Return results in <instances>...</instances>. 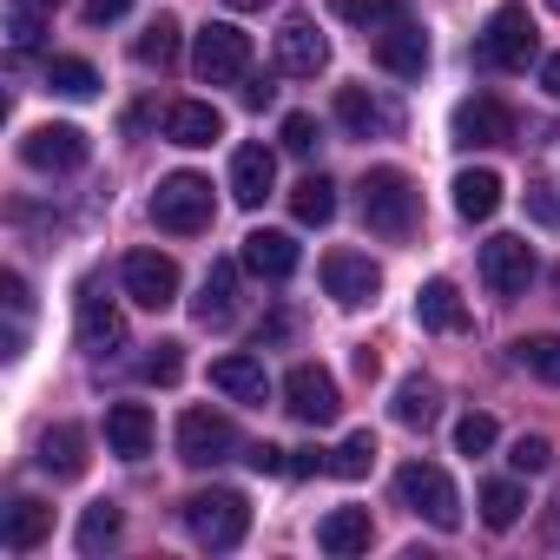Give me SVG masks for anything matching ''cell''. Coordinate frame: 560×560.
<instances>
[{
	"label": "cell",
	"mask_w": 560,
	"mask_h": 560,
	"mask_svg": "<svg viewBox=\"0 0 560 560\" xmlns=\"http://www.w3.org/2000/svg\"><path fill=\"white\" fill-rule=\"evenodd\" d=\"M119 284L139 311H172L178 304V264L165 250H126L119 264Z\"/></svg>",
	"instance_id": "ba28073f"
},
{
	"label": "cell",
	"mask_w": 560,
	"mask_h": 560,
	"mask_svg": "<svg viewBox=\"0 0 560 560\" xmlns=\"http://www.w3.org/2000/svg\"><path fill=\"white\" fill-rule=\"evenodd\" d=\"M284 152H298V159H311L317 152V139H324V126H317V113H284Z\"/></svg>",
	"instance_id": "f35d334b"
},
{
	"label": "cell",
	"mask_w": 560,
	"mask_h": 560,
	"mask_svg": "<svg viewBox=\"0 0 560 560\" xmlns=\"http://www.w3.org/2000/svg\"><path fill=\"white\" fill-rule=\"evenodd\" d=\"M324 67H330V40H324V27H311V21H284V27H277V73L317 80Z\"/></svg>",
	"instance_id": "5bb4252c"
},
{
	"label": "cell",
	"mask_w": 560,
	"mask_h": 560,
	"mask_svg": "<svg viewBox=\"0 0 560 560\" xmlns=\"http://www.w3.org/2000/svg\"><path fill=\"white\" fill-rule=\"evenodd\" d=\"M126 8H132V0H86V21H93V27H106V21H119Z\"/></svg>",
	"instance_id": "7dc6e473"
},
{
	"label": "cell",
	"mask_w": 560,
	"mask_h": 560,
	"mask_svg": "<svg viewBox=\"0 0 560 560\" xmlns=\"http://www.w3.org/2000/svg\"><path fill=\"white\" fill-rule=\"evenodd\" d=\"M514 363L540 383H560V337H521L514 343Z\"/></svg>",
	"instance_id": "8d00e7d4"
},
{
	"label": "cell",
	"mask_w": 560,
	"mask_h": 560,
	"mask_svg": "<svg viewBox=\"0 0 560 560\" xmlns=\"http://www.w3.org/2000/svg\"><path fill=\"white\" fill-rule=\"evenodd\" d=\"M337 119H343L357 139H370V132H396V126H402V119H396V106L370 100L363 86H343V93H337Z\"/></svg>",
	"instance_id": "4316f807"
},
{
	"label": "cell",
	"mask_w": 560,
	"mask_h": 560,
	"mask_svg": "<svg viewBox=\"0 0 560 560\" xmlns=\"http://www.w3.org/2000/svg\"><path fill=\"white\" fill-rule=\"evenodd\" d=\"M21 8H34V14H54V8H60V0H21Z\"/></svg>",
	"instance_id": "f907efd6"
},
{
	"label": "cell",
	"mask_w": 560,
	"mask_h": 560,
	"mask_svg": "<svg viewBox=\"0 0 560 560\" xmlns=\"http://www.w3.org/2000/svg\"><path fill=\"white\" fill-rule=\"evenodd\" d=\"M540 93H553V100H560V54H547V60H540Z\"/></svg>",
	"instance_id": "681fc988"
},
{
	"label": "cell",
	"mask_w": 560,
	"mask_h": 560,
	"mask_svg": "<svg viewBox=\"0 0 560 560\" xmlns=\"http://www.w3.org/2000/svg\"><path fill=\"white\" fill-rule=\"evenodd\" d=\"M527 211H534L540 224H560V198H553V185H534V191H527Z\"/></svg>",
	"instance_id": "ee69618b"
},
{
	"label": "cell",
	"mask_w": 560,
	"mask_h": 560,
	"mask_svg": "<svg viewBox=\"0 0 560 560\" xmlns=\"http://www.w3.org/2000/svg\"><path fill=\"white\" fill-rule=\"evenodd\" d=\"M370 540H376V527H370V508H330V514L317 521V547H324V553H337V560L363 553Z\"/></svg>",
	"instance_id": "d4e9b609"
},
{
	"label": "cell",
	"mask_w": 560,
	"mask_h": 560,
	"mask_svg": "<svg viewBox=\"0 0 560 560\" xmlns=\"http://www.w3.org/2000/svg\"><path fill=\"white\" fill-rule=\"evenodd\" d=\"M291 475H330V455L324 448H291Z\"/></svg>",
	"instance_id": "bcb514c9"
},
{
	"label": "cell",
	"mask_w": 560,
	"mask_h": 560,
	"mask_svg": "<svg viewBox=\"0 0 560 560\" xmlns=\"http://www.w3.org/2000/svg\"><path fill=\"white\" fill-rule=\"evenodd\" d=\"M231 448H237V429L224 416H211V409H185L178 416V462L218 468V462H231Z\"/></svg>",
	"instance_id": "9c48e42d"
},
{
	"label": "cell",
	"mask_w": 560,
	"mask_h": 560,
	"mask_svg": "<svg viewBox=\"0 0 560 560\" xmlns=\"http://www.w3.org/2000/svg\"><path fill=\"white\" fill-rule=\"evenodd\" d=\"M337 14L357 21V27H370V34H389L396 21H416L409 0H337Z\"/></svg>",
	"instance_id": "d6a6232c"
},
{
	"label": "cell",
	"mask_w": 560,
	"mask_h": 560,
	"mask_svg": "<svg viewBox=\"0 0 560 560\" xmlns=\"http://www.w3.org/2000/svg\"><path fill=\"white\" fill-rule=\"evenodd\" d=\"M416 324H422V330H435V337H455V330H468L462 291L448 284V277H429V284L416 291Z\"/></svg>",
	"instance_id": "44dd1931"
},
{
	"label": "cell",
	"mask_w": 560,
	"mask_h": 560,
	"mask_svg": "<svg viewBox=\"0 0 560 560\" xmlns=\"http://www.w3.org/2000/svg\"><path fill=\"white\" fill-rule=\"evenodd\" d=\"M211 389H224L231 402H250V409L270 402V376H264L257 357H218L211 363Z\"/></svg>",
	"instance_id": "603a6c76"
},
{
	"label": "cell",
	"mask_w": 560,
	"mask_h": 560,
	"mask_svg": "<svg viewBox=\"0 0 560 560\" xmlns=\"http://www.w3.org/2000/svg\"><path fill=\"white\" fill-rule=\"evenodd\" d=\"M376 60L396 73V80H422L429 73V34L416 21H396L389 34H376Z\"/></svg>",
	"instance_id": "d6986e66"
},
{
	"label": "cell",
	"mask_w": 560,
	"mask_h": 560,
	"mask_svg": "<svg viewBox=\"0 0 560 560\" xmlns=\"http://www.w3.org/2000/svg\"><path fill=\"white\" fill-rule=\"evenodd\" d=\"M270 100H277V86H270V80H250V86H244V106H257V113H264Z\"/></svg>",
	"instance_id": "c3c4849f"
},
{
	"label": "cell",
	"mask_w": 560,
	"mask_h": 560,
	"mask_svg": "<svg viewBox=\"0 0 560 560\" xmlns=\"http://www.w3.org/2000/svg\"><path fill=\"white\" fill-rule=\"evenodd\" d=\"M224 8H237V14H250V8H264V0H224Z\"/></svg>",
	"instance_id": "816d5d0a"
},
{
	"label": "cell",
	"mask_w": 560,
	"mask_h": 560,
	"mask_svg": "<svg viewBox=\"0 0 560 560\" xmlns=\"http://www.w3.org/2000/svg\"><path fill=\"white\" fill-rule=\"evenodd\" d=\"M191 67H198L205 86H231V80H244V73H250V34L231 27V21H211V27L198 34V47H191Z\"/></svg>",
	"instance_id": "8992f818"
},
{
	"label": "cell",
	"mask_w": 560,
	"mask_h": 560,
	"mask_svg": "<svg viewBox=\"0 0 560 560\" xmlns=\"http://www.w3.org/2000/svg\"><path fill=\"white\" fill-rule=\"evenodd\" d=\"M508 462H514V475H547V468H553V442H547V435H521V442L508 448Z\"/></svg>",
	"instance_id": "60d3db41"
},
{
	"label": "cell",
	"mask_w": 560,
	"mask_h": 560,
	"mask_svg": "<svg viewBox=\"0 0 560 560\" xmlns=\"http://www.w3.org/2000/svg\"><path fill=\"white\" fill-rule=\"evenodd\" d=\"M396 494H402V508H416L429 527H442V534L462 527V494H455L448 468H435V462H402V468H396Z\"/></svg>",
	"instance_id": "277c9868"
},
{
	"label": "cell",
	"mask_w": 560,
	"mask_h": 560,
	"mask_svg": "<svg viewBox=\"0 0 560 560\" xmlns=\"http://www.w3.org/2000/svg\"><path fill=\"white\" fill-rule=\"evenodd\" d=\"M178 34H185V27H178L172 14L145 21V34L132 40V60H139V67H159V73H165V67H178Z\"/></svg>",
	"instance_id": "f1b7e54d"
},
{
	"label": "cell",
	"mask_w": 560,
	"mask_h": 560,
	"mask_svg": "<svg viewBox=\"0 0 560 560\" xmlns=\"http://www.w3.org/2000/svg\"><path fill=\"white\" fill-rule=\"evenodd\" d=\"M165 139L185 145V152L218 145V139H224V113H218L211 100H178V106H165Z\"/></svg>",
	"instance_id": "2e32d148"
},
{
	"label": "cell",
	"mask_w": 560,
	"mask_h": 560,
	"mask_svg": "<svg viewBox=\"0 0 560 560\" xmlns=\"http://www.w3.org/2000/svg\"><path fill=\"white\" fill-rule=\"evenodd\" d=\"M481 67H494V73H521L527 60H534V14L521 8V0H508V8H494L488 14V27H481Z\"/></svg>",
	"instance_id": "5b68a950"
},
{
	"label": "cell",
	"mask_w": 560,
	"mask_h": 560,
	"mask_svg": "<svg viewBox=\"0 0 560 560\" xmlns=\"http://www.w3.org/2000/svg\"><path fill=\"white\" fill-rule=\"evenodd\" d=\"M0 291H8V311H14V317H27V304H34V298H27V277H21V270L0 277Z\"/></svg>",
	"instance_id": "f6af8a7d"
},
{
	"label": "cell",
	"mask_w": 560,
	"mask_h": 560,
	"mask_svg": "<svg viewBox=\"0 0 560 560\" xmlns=\"http://www.w3.org/2000/svg\"><path fill=\"white\" fill-rule=\"evenodd\" d=\"M370 468H376V435H370V429L343 435V448L330 455V475H337V481H363Z\"/></svg>",
	"instance_id": "e575fe53"
},
{
	"label": "cell",
	"mask_w": 560,
	"mask_h": 560,
	"mask_svg": "<svg viewBox=\"0 0 560 560\" xmlns=\"http://www.w3.org/2000/svg\"><path fill=\"white\" fill-rule=\"evenodd\" d=\"M324 291H330L343 311H363V304H376V291H383V270H376L363 250H330V257H324Z\"/></svg>",
	"instance_id": "8fae6325"
},
{
	"label": "cell",
	"mask_w": 560,
	"mask_h": 560,
	"mask_svg": "<svg viewBox=\"0 0 560 560\" xmlns=\"http://www.w3.org/2000/svg\"><path fill=\"white\" fill-rule=\"evenodd\" d=\"M284 455H291V448H277V442H250V448H244V462H250L257 475H284V468H291Z\"/></svg>",
	"instance_id": "7bdbcfd3"
},
{
	"label": "cell",
	"mask_w": 560,
	"mask_h": 560,
	"mask_svg": "<svg viewBox=\"0 0 560 560\" xmlns=\"http://www.w3.org/2000/svg\"><path fill=\"white\" fill-rule=\"evenodd\" d=\"M211 211H218L211 205V178H198V172H172L152 191V224L172 231V237H198L211 224Z\"/></svg>",
	"instance_id": "3957f363"
},
{
	"label": "cell",
	"mask_w": 560,
	"mask_h": 560,
	"mask_svg": "<svg viewBox=\"0 0 560 560\" xmlns=\"http://www.w3.org/2000/svg\"><path fill=\"white\" fill-rule=\"evenodd\" d=\"M508 139H514V113H508L501 100L475 93V100H462V106H455V145L488 152V145H508Z\"/></svg>",
	"instance_id": "7c38bea8"
},
{
	"label": "cell",
	"mask_w": 560,
	"mask_h": 560,
	"mask_svg": "<svg viewBox=\"0 0 560 560\" xmlns=\"http://www.w3.org/2000/svg\"><path fill=\"white\" fill-rule=\"evenodd\" d=\"M284 409H291L304 429H330V422L343 416V389H337V376H330L324 363H298V370L284 376Z\"/></svg>",
	"instance_id": "52a82bcc"
},
{
	"label": "cell",
	"mask_w": 560,
	"mask_h": 560,
	"mask_svg": "<svg viewBox=\"0 0 560 560\" xmlns=\"http://www.w3.org/2000/svg\"><path fill=\"white\" fill-rule=\"evenodd\" d=\"M481 284L494 298H521L534 284V244L527 237H488L481 244Z\"/></svg>",
	"instance_id": "30bf717a"
},
{
	"label": "cell",
	"mask_w": 560,
	"mask_h": 560,
	"mask_svg": "<svg viewBox=\"0 0 560 560\" xmlns=\"http://www.w3.org/2000/svg\"><path fill=\"white\" fill-rule=\"evenodd\" d=\"M119 527H126V514H119L113 501H93V508L80 514V534H73V540H80V553H100V547L119 540Z\"/></svg>",
	"instance_id": "836d02e7"
},
{
	"label": "cell",
	"mask_w": 560,
	"mask_h": 560,
	"mask_svg": "<svg viewBox=\"0 0 560 560\" xmlns=\"http://www.w3.org/2000/svg\"><path fill=\"white\" fill-rule=\"evenodd\" d=\"M442 416V389L429 383V376H402V389H396V422L402 429H429Z\"/></svg>",
	"instance_id": "f546056e"
},
{
	"label": "cell",
	"mask_w": 560,
	"mask_h": 560,
	"mask_svg": "<svg viewBox=\"0 0 560 560\" xmlns=\"http://www.w3.org/2000/svg\"><path fill=\"white\" fill-rule=\"evenodd\" d=\"M178 370H185V350H178V343H152V357L139 363V376H145V383H159V389H172V383H178Z\"/></svg>",
	"instance_id": "ab89813d"
},
{
	"label": "cell",
	"mask_w": 560,
	"mask_h": 560,
	"mask_svg": "<svg viewBox=\"0 0 560 560\" xmlns=\"http://www.w3.org/2000/svg\"><path fill=\"white\" fill-rule=\"evenodd\" d=\"M547 8H553V14H560V0H547Z\"/></svg>",
	"instance_id": "f5cc1de1"
},
{
	"label": "cell",
	"mask_w": 560,
	"mask_h": 560,
	"mask_svg": "<svg viewBox=\"0 0 560 560\" xmlns=\"http://www.w3.org/2000/svg\"><path fill=\"white\" fill-rule=\"evenodd\" d=\"M40 468H47L54 481H80V475H86V429H80V422H54V429L40 435Z\"/></svg>",
	"instance_id": "cb8c5ba5"
},
{
	"label": "cell",
	"mask_w": 560,
	"mask_h": 560,
	"mask_svg": "<svg viewBox=\"0 0 560 560\" xmlns=\"http://www.w3.org/2000/svg\"><path fill=\"white\" fill-rule=\"evenodd\" d=\"M237 264H244V257H218V264L205 270V284H198V298H191V317H198L205 330H224V324L237 317Z\"/></svg>",
	"instance_id": "9a60e30c"
},
{
	"label": "cell",
	"mask_w": 560,
	"mask_h": 560,
	"mask_svg": "<svg viewBox=\"0 0 560 560\" xmlns=\"http://www.w3.org/2000/svg\"><path fill=\"white\" fill-rule=\"evenodd\" d=\"M363 224L376 231V237H389V244H402L409 231H416V178L402 172V165H376V172H363Z\"/></svg>",
	"instance_id": "6da1fadb"
},
{
	"label": "cell",
	"mask_w": 560,
	"mask_h": 560,
	"mask_svg": "<svg viewBox=\"0 0 560 560\" xmlns=\"http://www.w3.org/2000/svg\"><path fill=\"white\" fill-rule=\"evenodd\" d=\"M152 409L145 402H113L106 409V448L119 455V462H145L152 455Z\"/></svg>",
	"instance_id": "ac0fdd59"
},
{
	"label": "cell",
	"mask_w": 560,
	"mask_h": 560,
	"mask_svg": "<svg viewBox=\"0 0 560 560\" xmlns=\"http://www.w3.org/2000/svg\"><path fill=\"white\" fill-rule=\"evenodd\" d=\"M185 527H191V540H198V547L231 553V547L250 534V501H244L237 488H205V494H191V501H185Z\"/></svg>",
	"instance_id": "7a4b0ae2"
},
{
	"label": "cell",
	"mask_w": 560,
	"mask_h": 560,
	"mask_svg": "<svg viewBox=\"0 0 560 560\" xmlns=\"http://www.w3.org/2000/svg\"><path fill=\"white\" fill-rule=\"evenodd\" d=\"M521 508H527V494H521L514 481H488V488H481V521H488L494 534H508V527L521 521Z\"/></svg>",
	"instance_id": "d590c367"
},
{
	"label": "cell",
	"mask_w": 560,
	"mask_h": 560,
	"mask_svg": "<svg viewBox=\"0 0 560 560\" xmlns=\"http://www.w3.org/2000/svg\"><path fill=\"white\" fill-rule=\"evenodd\" d=\"M47 86H54L60 100H93V93H100V73H93V60H80V54H54V60H47Z\"/></svg>",
	"instance_id": "4dcf8cb0"
},
{
	"label": "cell",
	"mask_w": 560,
	"mask_h": 560,
	"mask_svg": "<svg viewBox=\"0 0 560 560\" xmlns=\"http://www.w3.org/2000/svg\"><path fill=\"white\" fill-rule=\"evenodd\" d=\"M86 132L80 126H34L27 139H21V159L34 165V172H80L86 165Z\"/></svg>",
	"instance_id": "4fadbf2b"
},
{
	"label": "cell",
	"mask_w": 560,
	"mask_h": 560,
	"mask_svg": "<svg viewBox=\"0 0 560 560\" xmlns=\"http://www.w3.org/2000/svg\"><path fill=\"white\" fill-rule=\"evenodd\" d=\"M553 284H560V270H553Z\"/></svg>",
	"instance_id": "db71d44e"
},
{
	"label": "cell",
	"mask_w": 560,
	"mask_h": 560,
	"mask_svg": "<svg viewBox=\"0 0 560 560\" xmlns=\"http://www.w3.org/2000/svg\"><path fill=\"white\" fill-rule=\"evenodd\" d=\"M80 350L86 357H113V350H126V317L106 304V298H80Z\"/></svg>",
	"instance_id": "7402d4cb"
},
{
	"label": "cell",
	"mask_w": 560,
	"mask_h": 560,
	"mask_svg": "<svg viewBox=\"0 0 560 560\" xmlns=\"http://www.w3.org/2000/svg\"><path fill=\"white\" fill-rule=\"evenodd\" d=\"M501 442V429H494V416H481V409H468L462 422H455V448L462 455H488Z\"/></svg>",
	"instance_id": "74e56055"
},
{
	"label": "cell",
	"mask_w": 560,
	"mask_h": 560,
	"mask_svg": "<svg viewBox=\"0 0 560 560\" xmlns=\"http://www.w3.org/2000/svg\"><path fill=\"white\" fill-rule=\"evenodd\" d=\"M40 21L47 14H34V8H21V0H14V54H34L40 47Z\"/></svg>",
	"instance_id": "b9f144b4"
},
{
	"label": "cell",
	"mask_w": 560,
	"mask_h": 560,
	"mask_svg": "<svg viewBox=\"0 0 560 560\" xmlns=\"http://www.w3.org/2000/svg\"><path fill=\"white\" fill-rule=\"evenodd\" d=\"M455 211H462L468 224H488V218L501 211V172H488V165L462 172V178H455Z\"/></svg>",
	"instance_id": "83f0119b"
},
{
	"label": "cell",
	"mask_w": 560,
	"mask_h": 560,
	"mask_svg": "<svg viewBox=\"0 0 560 560\" xmlns=\"http://www.w3.org/2000/svg\"><path fill=\"white\" fill-rule=\"evenodd\" d=\"M270 185H277V152L270 145H237L231 152V198L244 211H257L270 198Z\"/></svg>",
	"instance_id": "e0dca14e"
},
{
	"label": "cell",
	"mask_w": 560,
	"mask_h": 560,
	"mask_svg": "<svg viewBox=\"0 0 560 560\" xmlns=\"http://www.w3.org/2000/svg\"><path fill=\"white\" fill-rule=\"evenodd\" d=\"M237 257H244L250 277H270V284H284V277L298 270V237H291V231H250Z\"/></svg>",
	"instance_id": "ffe728a7"
},
{
	"label": "cell",
	"mask_w": 560,
	"mask_h": 560,
	"mask_svg": "<svg viewBox=\"0 0 560 560\" xmlns=\"http://www.w3.org/2000/svg\"><path fill=\"white\" fill-rule=\"evenodd\" d=\"M291 211H298V224H330V218H337V185H330L324 172H311V178L291 191Z\"/></svg>",
	"instance_id": "1f68e13d"
},
{
	"label": "cell",
	"mask_w": 560,
	"mask_h": 560,
	"mask_svg": "<svg viewBox=\"0 0 560 560\" xmlns=\"http://www.w3.org/2000/svg\"><path fill=\"white\" fill-rule=\"evenodd\" d=\"M47 534H54V508L34 501V494H21V501L8 508V521H0V540H8V553H34Z\"/></svg>",
	"instance_id": "484cf974"
}]
</instances>
